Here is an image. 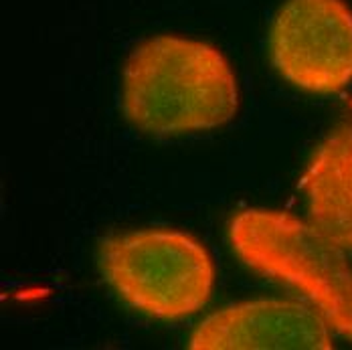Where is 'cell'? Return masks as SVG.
Returning <instances> with one entry per match:
<instances>
[{"instance_id": "obj_1", "label": "cell", "mask_w": 352, "mask_h": 350, "mask_svg": "<svg viewBox=\"0 0 352 350\" xmlns=\"http://www.w3.org/2000/svg\"><path fill=\"white\" fill-rule=\"evenodd\" d=\"M122 104L132 126L150 134H186L227 124L239 105L237 79L209 43L152 36L132 49L122 73Z\"/></svg>"}, {"instance_id": "obj_2", "label": "cell", "mask_w": 352, "mask_h": 350, "mask_svg": "<svg viewBox=\"0 0 352 350\" xmlns=\"http://www.w3.org/2000/svg\"><path fill=\"white\" fill-rule=\"evenodd\" d=\"M227 233L245 267L296 292L352 342V265L344 249L285 210H241Z\"/></svg>"}, {"instance_id": "obj_3", "label": "cell", "mask_w": 352, "mask_h": 350, "mask_svg": "<svg viewBox=\"0 0 352 350\" xmlns=\"http://www.w3.org/2000/svg\"><path fill=\"white\" fill-rule=\"evenodd\" d=\"M100 267L118 298L154 320H180L209 302L214 265L188 233L142 229L111 235L100 247Z\"/></svg>"}, {"instance_id": "obj_4", "label": "cell", "mask_w": 352, "mask_h": 350, "mask_svg": "<svg viewBox=\"0 0 352 350\" xmlns=\"http://www.w3.org/2000/svg\"><path fill=\"white\" fill-rule=\"evenodd\" d=\"M270 57L292 85L330 96L352 83V10L344 0H285L270 29Z\"/></svg>"}, {"instance_id": "obj_5", "label": "cell", "mask_w": 352, "mask_h": 350, "mask_svg": "<svg viewBox=\"0 0 352 350\" xmlns=\"http://www.w3.org/2000/svg\"><path fill=\"white\" fill-rule=\"evenodd\" d=\"M330 324L306 300L263 298L207 316L190 334L192 350L334 349Z\"/></svg>"}, {"instance_id": "obj_6", "label": "cell", "mask_w": 352, "mask_h": 350, "mask_svg": "<svg viewBox=\"0 0 352 350\" xmlns=\"http://www.w3.org/2000/svg\"><path fill=\"white\" fill-rule=\"evenodd\" d=\"M302 190L310 225L352 253V118L318 144L302 176Z\"/></svg>"}]
</instances>
